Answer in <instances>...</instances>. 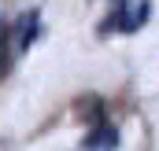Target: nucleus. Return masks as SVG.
<instances>
[{
  "label": "nucleus",
  "mask_w": 159,
  "mask_h": 151,
  "mask_svg": "<svg viewBox=\"0 0 159 151\" xmlns=\"http://www.w3.org/2000/svg\"><path fill=\"white\" fill-rule=\"evenodd\" d=\"M115 129L111 125H96L89 136H85V144H81V151H115Z\"/></svg>",
  "instance_id": "3"
},
{
  "label": "nucleus",
  "mask_w": 159,
  "mask_h": 151,
  "mask_svg": "<svg viewBox=\"0 0 159 151\" xmlns=\"http://www.w3.org/2000/svg\"><path fill=\"white\" fill-rule=\"evenodd\" d=\"M41 33V11H26L19 22H15V44L26 52L30 44H34V37Z\"/></svg>",
  "instance_id": "2"
},
{
  "label": "nucleus",
  "mask_w": 159,
  "mask_h": 151,
  "mask_svg": "<svg viewBox=\"0 0 159 151\" xmlns=\"http://www.w3.org/2000/svg\"><path fill=\"white\" fill-rule=\"evenodd\" d=\"M152 15V0H119V7L111 11L107 26H115L119 33H137Z\"/></svg>",
  "instance_id": "1"
}]
</instances>
